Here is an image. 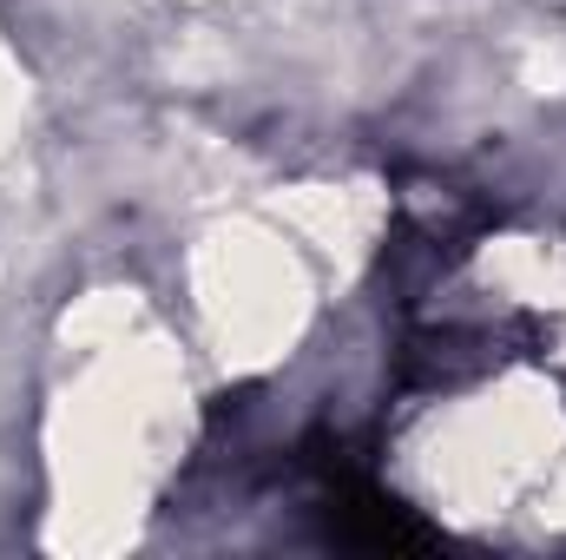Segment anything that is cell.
<instances>
[{"mask_svg":"<svg viewBox=\"0 0 566 560\" xmlns=\"http://www.w3.org/2000/svg\"><path fill=\"white\" fill-rule=\"evenodd\" d=\"M336 535H343L349 548H376V554L428 548L422 521H416L402 501H389V495H376V488H363V481H349V488L336 495Z\"/></svg>","mask_w":566,"mask_h":560,"instance_id":"6da1fadb","label":"cell"}]
</instances>
